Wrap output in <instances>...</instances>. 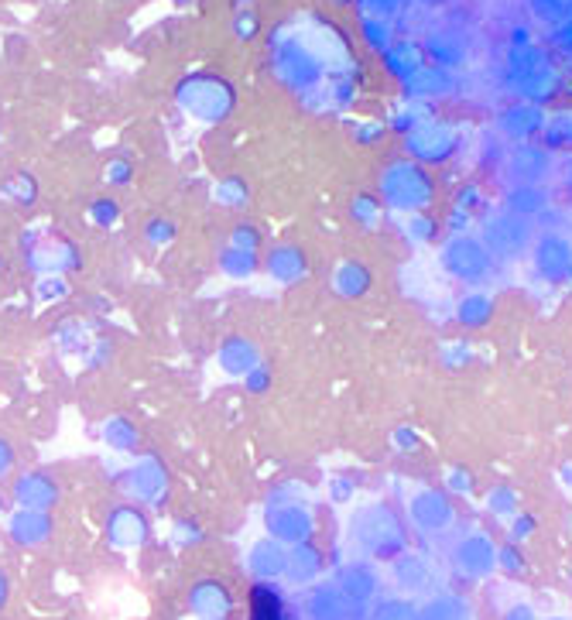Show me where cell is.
<instances>
[{
    "mask_svg": "<svg viewBox=\"0 0 572 620\" xmlns=\"http://www.w3.org/2000/svg\"><path fill=\"white\" fill-rule=\"evenodd\" d=\"M545 127V117H542V110L538 107H531V103H525V107H511L507 114L501 117V131L507 134L511 141H528V138H535L538 131Z\"/></svg>",
    "mask_w": 572,
    "mask_h": 620,
    "instance_id": "7c38bea8",
    "label": "cell"
},
{
    "mask_svg": "<svg viewBox=\"0 0 572 620\" xmlns=\"http://www.w3.org/2000/svg\"><path fill=\"white\" fill-rule=\"evenodd\" d=\"M415 614L418 607L412 603V597H398V600H384L374 620H415Z\"/></svg>",
    "mask_w": 572,
    "mask_h": 620,
    "instance_id": "d6986e66",
    "label": "cell"
},
{
    "mask_svg": "<svg viewBox=\"0 0 572 620\" xmlns=\"http://www.w3.org/2000/svg\"><path fill=\"white\" fill-rule=\"evenodd\" d=\"M511 507H514V494L507 487H501V490H494V494H490V511L507 514Z\"/></svg>",
    "mask_w": 572,
    "mask_h": 620,
    "instance_id": "7402d4cb",
    "label": "cell"
},
{
    "mask_svg": "<svg viewBox=\"0 0 572 620\" xmlns=\"http://www.w3.org/2000/svg\"><path fill=\"white\" fill-rule=\"evenodd\" d=\"M480 240H483V247L494 254V261H518L531 247V220L504 209V213L490 216Z\"/></svg>",
    "mask_w": 572,
    "mask_h": 620,
    "instance_id": "8992f818",
    "label": "cell"
},
{
    "mask_svg": "<svg viewBox=\"0 0 572 620\" xmlns=\"http://www.w3.org/2000/svg\"><path fill=\"white\" fill-rule=\"evenodd\" d=\"M370 285V275L367 268H360V264H346V268L340 271V292L343 295H360L367 292Z\"/></svg>",
    "mask_w": 572,
    "mask_h": 620,
    "instance_id": "ac0fdd59",
    "label": "cell"
},
{
    "mask_svg": "<svg viewBox=\"0 0 572 620\" xmlns=\"http://www.w3.org/2000/svg\"><path fill=\"white\" fill-rule=\"evenodd\" d=\"M545 620H569V617H562V614H555V617H545Z\"/></svg>",
    "mask_w": 572,
    "mask_h": 620,
    "instance_id": "cb8c5ba5",
    "label": "cell"
},
{
    "mask_svg": "<svg viewBox=\"0 0 572 620\" xmlns=\"http://www.w3.org/2000/svg\"><path fill=\"white\" fill-rule=\"evenodd\" d=\"M456 144H459L456 131L453 127H446V124H425V127H418L412 138H408L412 155L422 158V161H446L456 151Z\"/></svg>",
    "mask_w": 572,
    "mask_h": 620,
    "instance_id": "30bf717a",
    "label": "cell"
},
{
    "mask_svg": "<svg viewBox=\"0 0 572 620\" xmlns=\"http://www.w3.org/2000/svg\"><path fill=\"white\" fill-rule=\"evenodd\" d=\"M415 620H466V603L453 593H439L425 607H418Z\"/></svg>",
    "mask_w": 572,
    "mask_h": 620,
    "instance_id": "9a60e30c",
    "label": "cell"
},
{
    "mask_svg": "<svg viewBox=\"0 0 572 620\" xmlns=\"http://www.w3.org/2000/svg\"><path fill=\"white\" fill-rule=\"evenodd\" d=\"M507 168L514 172L518 185H542V179L549 175V168H552L549 148H538V144L521 141L518 148H514L511 161H507Z\"/></svg>",
    "mask_w": 572,
    "mask_h": 620,
    "instance_id": "8fae6325",
    "label": "cell"
},
{
    "mask_svg": "<svg viewBox=\"0 0 572 620\" xmlns=\"http://www.w3.org/2000/svg\"><path fill=\"white\" fill-rule=\"evenodd\" d=\"M494 264H497L494 254L483 247V240L466 237V233H456L442 247V268L453 278L466 281V285H483V281L494 275Z\"/></svg>",
    "mask_w": 572,
    "mask_h": 620,
    "instance_id": "5b68a950",
    "label": "cell"
},
{
    "mask_svg": "<svg viewBox=\"0 0 572 620\" xmlns=\"http://www.w3.org/2000/svg\"><path fill=\"white\" fill-rule=\"evenodd\" d=\"M309 620H360V603L346 597L340 586H319L305 603Z\"/></svg>",
    "mask_w": 572,
    "mask_h": 620,
    "instance_id": "9c48e42d",
    "label": "cell"
},
{
    "mask_svg": "<svg viewBox=\"0 0 572 620\" xmlns=\"http://www.w3.org/2000/svg\"><path fill=\"white\" fill-rule=\"evenodd\" d=\"M408 518H412L418 535L432 538V542H442L456 531V507L435 487H418L408 497Z\"/></svg>",
    "mask_w": 572,
    "mask_h": 620,
    "instance_id": "277c9868",
    "label": "cell"
},
{
    "mask_svg": "<svg viewBox=\"0 0 572 620\" xmlns=\"http://www.w3.org/2000/svg\"><path fill=\"white\" fill-rule=\"evenodd\" d=\"M490 316H494V299H490L487 292H470L463 302H459V312H456V319L463 322L466 329L487 326Z\"/></svg>",
    "mask_w": 572,
    "mask_h": 620,
    "instance_id": "5bb4252c",
    "label": "cell"
},
{
    "mask_svg": "<svg viewBox=\"0 0 572 620\" xmlns=\"http://www.w3.org/2000/svg\"><path fill=\"white\" fill-rule=\"evenodd\" d=\"M569 182H572V161H569Z\"/></svg>",
    "mask_w": 572,
    "mask_h": 620,
    "instance_id": "d4e9b609",
    "label": "cell"
},
{
    "mask_svg": "<svg viewBox=\"0 0 572 620\" xmlns=\"http://www.w3.org/2000/svg\"><path fill=\"white\" fill-rule=\"evenodd\" d=\"M501 620H538V614L528 600H514V603H507V607H501Z\"/></svg>",
    "mask_w": 572,
    "mask_h": 620,
    "instance_id": "44dd1931",
    "label": "cell"
},
{
    "mask_svg": "<svg viewBox=\"0 0 572 620\" xmlns=\"http://www.w3.org/2000/svg\"><path fill=\"white\" fill-rule=\"evenodd\" d=\"M545 206H549V192L542 185H514L511 196H507V209L518 216H528V220L545 213Z\"/></svg>",
    "mask_w": 572,
    "mask_h": 620,
    "instance_id": "4fadbf2b",
    "label": "cell"
},
{
    "mask_svg": "<svg viewBox=\"0 0 572 620\" xmlns=\"http://www.w3.org/2000/svg\"><path fill=\"white\" fill-rule=\"evenodd\" d=\"M391 579L405 597H425V593L435 590V569L425 555L418 552H401L394 555L391 566Z\"/></svg>",
    "mask_w": 572,
    "mask_h": 620,
    "instance_id": "ba28073f",
    "label": "cell"
},
{
    "mask_svg": "<svg viewBox=\"0 0 572 620\" xmlns=\"http://www.w3.org/2000/svg\"><path fill=\"white\" fill-rule=\"evenodd\" d=\"M545 148H572V114H562L542 127Z\"/></svg>",
    "mask_w": 572,
    "mask_h": 620,
    "instance_id": "e0dca14e",
    "label": "cell"
},
{
    "mask_svg": "<svg viewBox=\"0 0 572 620\" xmlns=\"http://www.w3.org/2000/svg\"><path fill=\"white\" fill-rule=\"evenodd\" d=\"M340 590L346 593V597H353V600H367V597H374L377 593V576L370 573L367 566H350L343 573V586Z\"/></svg>",
    "mask_w": 572,
    "mask_h": 620,
    "instance_id": "2e32d148",
    "label": "cell"
},
{
    "mask_svg": "<svg viewBox=\"0 0 572 620\" xmlns=\"http://www.w3.org/2000/svg\"><path fill=\"white\" fill-rule=\"evenodd\" d=\"M381 192L394 209H408V213H415V209H425L432 203V179L422 165L394 161L381 179Z\"/></svg>",
    "mask_w": 572,
    "mask_h": 620,
    "instance_id": "3957f363",
    "label": "cell"
},
{
    "mask_svg": "<svg viewBox=\"0 0 572 620\" xmlns=\"http://www.w3.org/2000/svg\"><path fill=\"white\" fill-rule=\"evenodd\" d=\"M251 620H281V603L275 593H268V590L254 593V617Z\"/></svg>",
    "mask_w": 572,
    "mask_h": 620,
    "instance_id": "ffe728a7",
    "label": "cell"
},
{
    "mask_svg": "<svg viewBox=\"0 0 572 620\" xmlns=\"http://www.w3.org/2000/svg\"><path fill=\"white\" fill-rule=\"evenodd\" d=\"M353 542L360 545V552L374 555V559H394V555L405 552V531L388 507H364L353 518Z\"/></svg>",
    "mask_w": 572,
    "mask_h": 620,
    "instance_id": "6da1fadb",
    "label": "cell"
},
{
    "mask_svg": "<svg viewBox=\"0 0 572 620\" xmlns=\"http://www.w3.org/2000/svg\"><path fill=\"white\" fill-rule=\"evenodd\" d=\"M449 566H453L456 576L480 583V579L494 576V569L501 566V549L494 545V538L483 535L477 528L459 531L453 542H449Z\"/></svg>",
    "mask_w": 572,
    "mask_h": 620,
    "instance_id": "7a4b0ae2",
    "label": "cell"
},
{
    "mask_svg": "<svg viewBox=\"0 0 572 620\" xmlns=\"http://www.w3.org/2000/svg\"><path fill=\"white\" fill-rule=\"evenodd\" d=\"M415 233H418L422 240H432V237H435V230H432L429 220H415Z\"/></svg>",
    "mask_w": 572,
    "mask_h": 620,
    "instance_id": "603a6c76",
    "label": "cell"
},
{
    "mask_svg": "<svg viewBox=\"0 0 572 620\" xmlns=\"http://www.w3.org/2000/svg\"><path fill=\"white\" fill-rule=\"evenodd\" d=\"M531 257H535V271L552 285H562V281L572 278V244L562 233H545Z\"/></svg>",
    "mask_w": 572,
    "mask_h": 620,
    "instance_id": "52a82bcc",
    "label": "cell"
}]
</instances>
